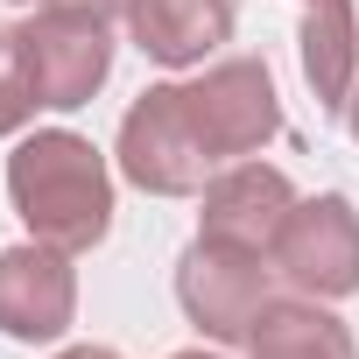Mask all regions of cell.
Here are the masks:
<instances>
[{
	"label": "cell",
	"mask_w": 359,
	"mask_h": 359,
	"mask_svg": "<svg viewBox=\"0 0 359 359\" xmlns=\"http://www.w3.org/2000/svg\"><path fill=\"white\" fill-rule=\"evenodd\" d=\"M247 359H359L345 317L324 303V296H268L261 317L247 324Z\"/></svg>",
	"instance_id": "30bf717a"
},
{
	"label": "cell",
	"mask_w": 359,
	"mask_h": 359,
	"mask_svg": "<svg viewBox=\"0 0 359 359\" xmlns=\"http://www.w3.org/2000/svg\"><path fill=\"white\" fill-rule=\"evenodd\" d=\"M176 303L212 345H247V324L268 303V254L226 247V240H191L176 261Z\"/></svg>",
	"instance_id": "277c9868"
},
{
	"label": "cell",
	"mask_w": 359,
	"mask_h": 359,
	"mask_svg": "<svg viewBox=\"0 0 359 359\" xmlns=\"http://www.w3.org/2000/svg\"><path fill=\"white\" fill-rule=\"evenodd\" d=\"M233 15H240L233 0H134L127 36H134L141 57H155L169 71H191L233 36Z\"/></svg>",
	"instance_id": "9c48e42d"
},
{
	"label": "cell",
	"mask_w": 359,
	"mask_h": 359,
	"mask_svg": "<svg viewBox=\"0 0 359 359\" xmlns=\"http://www.w3.org/2000/svg\"><path fill=\"white\" fill-rule=\"evenodd\" d=\"M8 198L29 240H50L64 254H92L113 233V169L71 127H43L8 155Z\"/></svg>",
	"instance_id": "6da1fadb"
},
{
	"label": "cell",
	"mask_w": 359,
	"mask_h": 359,
	"mask_svg": "<svg viewBox=\"0 0 359 359\" xmlns=\"http://www.w3.org/2000/svg\"><path fill=\"white\" fill-rule=\"evenodd\" d=\"M268 261L303 296H324V303L352 296L359 289V212H352V198H338V191L296 198V212H289V226H282Z\"/></svg>",
	"instance_id": "5b68a950"
},
{
	"label": "cell",
	"mask_w": 359,
	"mask_h": 359,
	"mask_svg": "<svg viewBox=\"0 0 359 359\" xmlns=\"http://www.w3.org/2000/svg\"><path fill=\"white\" fill-rule=\"evenodd\" d=\"M57 359H120V352H113V345H64Z\"/></svg>",
	"instance_id": "5bb4252c"
},
{
	"label": "cell",
	"mask_w": 359,
	"mask_h": 359,
	"mask_svg": "<svg viewBox=\"0 0 359 359\" xmlns=\"http://www.w3.org/2000/svg\"><path fill=\"white\" fill-rule=\"evenodd\" d=\"M169 359H219V352H169Z\"/></svg>",
	"instance_id": "2e32d148"
},
{
	"label": "cell",
	"mask_w": 359,
	"mask_h": 359,
	"mask_svg": "<svg viewBox=\"0 0 359 359\" xmlns=\"http://www.w3.org/2000/svg\"><path fill=\"white\" fill-rule=\"evenodd\" d=\"M43 106V85H36V64H29V43L22 29H0V134H22Z\"/></svg>",
	"instance_id": "7c38bea8"
},
{
	"label": "cell",
	"mask_w": 359,
	"mask_h": 359,
	"mask_svg": "<svg viewBox=\"0 0 359 359\" xmlns=\"http://www.w3.org/2000/svg\"><path fill=\"white\" fill-rule=\"evenodd\" d=\"M205 212H198V233L205 240H226V247H247V254H275L289 212H296V184L275 169V162H226L212 184L198 191Z\"/></svg>",
	"instance_id": "52a82bcc"
},
{
	"label": "cell",
	"mask_w": 359,
	"mask_h": 359,
	"mask_svg": "<svg viewBox=\"0 0 359 359\" xmlns=\"http://www.w3.org/2000/svg\"><path fill=\"white\" fill-rule=\"evenodd\" d=\"M22 43H29V64H36V85H43V106L50 113L92 106V92L113 78V22L43 8L22 29Z\"/></svg>",
	"instance_id": "ba28073f"
},
{
	"label": "cell",
	"mask_w": 359,
	"mask_h": 359,
	"mask_svg": "<svg viewBox=\"0 0 359 359\" xmlns=\"http://www.w3.org/2000/svg\"><path fill=\"white\" fill-rule=\"evenodd\" d=\"M43 8H57V15H92V22H127L134 0H43Z\"/></svg>",
	"instance_id": "4fadbf2b"
},
{
	"label": "cell",
	"mask_w": 359,
	"mask_h": 359,
	"mask_svg": "<svg viewBox=\"0 0 359 359\" xmlns=\"http://www.w3.org/2000/svg\"><path fill=\"white\" fill-rule=\"evenodd\" d=\"M184 106H191V127L212 148V162H247L282 134V99H275V78L261 57L212 64L205 78L184 85Z\"/></svg>",
	"instance_id": "3957f363"
},
{
	"label": "cell",
	"mask_w": 359,
	"mask_h": 359,
	"mask_svg": "<svg viewBox=\"0 0 359 359\" xmlns=\"http://www.w3.org/2000/svg\"><path fill=\"white\" fill-rule=\"evenodd\" d=\"M120 176L148 198H198L212 184V148L198 141L191 127V106H184V85H148L127 120H120Z\"/></svg>",
	"instance_id": "7a4b0ae2"
},
{
	"label": "cell",
	"mask_w": 359,
	"mask_h": 359,
	"mask_svg": "<svg viewBox=\"0 0 359 359\" xmlns=\"http://www.w3.org/2000/svg\"><path fill=\"white\" fill-rule=\"evenodd\" d=\"M345 127H352V141H359V85H352V99H345Z\"/></svg>",
	"instance_id": "9a60e30c"
},
{
	"label": "cell",
	"mask_w": 359,
	"mask_h": 359,
	"mask_svg": "<svg viewBox=\"0 0 359 359\" xmlns=\"http://www.w3.org/2000/svg\"><path fill=\"white\" fill-rule=\"evenodd\" d=\"M303 78L317 113H345L359 85V15L352 0H303Z\"/></svg>",
	"instance_id": "8fae6325"
},
{
	"label": "cell",
	"mask_w": 359,
	"mask_h": 359,
	"mask_svg": "<svg viewBox=\"0 0 359 359\" xmlns=\"http://www.w3.org/2000/svg\"><path fill=\"white\" fill-rule=\"evenodd\" d=\"M78 317V268L50 240H22L0 254V331L15 345H57Z\"/></svg>",
	"instance_id": "8992f818"
}]
</instances>
